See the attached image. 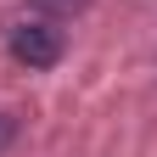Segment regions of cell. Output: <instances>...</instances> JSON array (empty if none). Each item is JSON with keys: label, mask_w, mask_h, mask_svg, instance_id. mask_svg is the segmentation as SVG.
I'll list each match as a JSON object with an SVG mask.
<instances>
[{"label": "cell", "mask_w": 157, "mask_h": 157, "mask_svg": "<svg viewBox=\"0 0 157 157\" xmlns=\"http://www.w3.org/2000/svg\"><path fill=\"white\" fill-rule=\"evenodd\" d=\"M39 6H56V11H84L90 0H39Z\"/></svg>", "instance_id": "obj_3"}, {"label": "cell", "mask_w": 157, "mask_h": 157, "mask_svg": "<svg viewBox=\"0 0 157 157\" xmlns=\"http://www.w3.org/2000/svg\"><path fill=\"white\" fill-rule=\"evenodd\" d=\"M6 51H11L17 67H28V73H51L56 62H62L67 39H62V28H56V23H45V17H23V23H11Z\"/></svg>", "instance_id": "obj_1"}, {"label": "cell", "mask_w": 157, "mask_h": 157, "mask_svg": "<svg viewBox=\"0 0 157 157\" xmlns=\"http://www.w3.org/2000/svg\"><path fill=\"white\" fill-rule=\"evenodd\" d=\"M11 140H17V118H11V112H0V151H6Z\"/></svg>", "instance_id": "obj_2"}]
</instances>
